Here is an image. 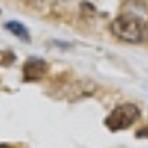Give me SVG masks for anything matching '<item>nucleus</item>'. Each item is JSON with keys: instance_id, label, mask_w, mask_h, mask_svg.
<instances>
[{"instance_id": "obj_1", "label": "nucleus", "mask_w": 148, "mask_h": 148, "mask_svg": "<svg viewBox=\"0 0 148 148\" xmlns=\"http://www.w3.org/2000/svg\"><path fill=\"white\" fill-rule=\"evenodd\" d=\"M112 35L126 43H141L147 36V24L133 14H121L110 24Z\"/></svg>"}, {"instance_id": "obj_2", "label": "nucleus", "mask_w": 148, "mask_h": 148, "mask_svg": "<svg viewBox=\"0 0 148 148\" xmlns=\"http://www.w3.org/2000/svg\"><path fill=\"white\" fill-rule=\"evenodd\" d=\"M138 119H140L138 105H134V103H122V105L115 107L107 115L105 126L110 131H122V129H127L129 126H133Z\"/></svg>"}, {"instance_id": "obj_3", "label": "nucleus", "mask_w": 148, "mask_h": 148, "mask_svg": "<svg viewBox=\"0 0 148 148\" xmlns=\"http://www.w3.org/2000/svg\"><path fill=\"white\" fill-rule=\"evenodd\" d=\"M48 71V64L40 57H29L23 67V77L24 81H38Z\"/></svg>"}, {"instance_id": "obj_4", "label": "nucleus", "mask_w": 148, "mask_h": 148, "mask_svg": "<svg viewBox=\"0 0 148 148\" xmlns=\"http://www.w3.org/2000/svg\"><path fill=\"white\" fill-rule=\"evenodd\" d=\"M3 28H5L9 33H12L16 38L23 40L24 43H29V41H31V38H29V33H28L26 26H24V24H21V23H17V21H9V23H5V24H3Z\"/></svg>"}, {"instance_id": "obj_5", "label": "nucleus", "mask_w": 148, "mask_h": 148, "mask_svg": "<svg viewBox=\"0 0 148 148\" xmlns=\"http://www.w3.org/2000/svg\"><path fill=\"white\" fill-rule=\"evenodd\" d=\"M14 53L12 52H0V64L2 66H7V64H12L14 62Z\"/></svg>"}, {"instance_id": "obj_6", "label": "nucleus", "mask_w": 148, "mask_h": 148, "mask_svg": "<svg viewBox=\"0 0 148 148\" xmlns=\"http://www.w3.org/2000/svg\"><path fill=\"white\" fill-rule=\"evenodd\" d=\"M0 148H14V147H10V145H7V143H0Z\"/></svg>"}]
</instances>
